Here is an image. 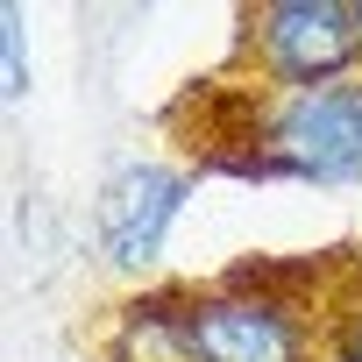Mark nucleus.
<instances>
[{
  "mask_svg": "<svg viewBox=\"0 0 362 362\" xmlns=\"http://www.w3.org/2000/svg\"><path fill=\"white\" fill-rule=\"evenodd\" d=\"M214 142H249L263 163V185H313V192H348L362 185V71L305 93H256L242 78L235 121L206 128L199 149Z\"/></svg>",
  "mask_w": 362,
  "mask_h": 362,
  "instance_id": "f257e3e1",
  "label": "nucleus"
},
{
  "mask_svg": "<svg viewBox=\"0 0 362 362\" xmlns=\"http://www.w3.org/2000/svg\"><path fill=\"white\" fill-rule=\"evenodd\" d=\"M177 362H327L320 305L270 291V284H249L235 270L214 284H185Z\"/></svg>",
  "mask_w": 362,
  "mask_h": 362,
  "instance_id": "f03ea898",
  "label": "nucleus"
},
{
  "mask_svg": "<svg viewBox=\"0 0 362 362\" xmlns=\"http://www.w3.org/2000/svg\"><path fill=\"white\" fill-rule=\"evenodd\" d=\"M206 177L192 170V156H128L100 177L93 192V249L114 277H128L135 291L156 284L163 256H170V235L185 228L192 214V192Z\"/></svg>",
  "mask_w": 362,
  "mask_h": 362,
  "instance_id": "7ed1b4c3",
  "label": "nucleus"
},
{
  "mask_svg": "<svg viewBox=\"0 0 362 362\" xmlns=\"http://www.w3.org/2000/svg\"><path fill=\"white\" fill-rule=\"evenodd\" d=\"M242 78L256 93H305L362 71L355 0H256L235 29Z\"/></svg>",
  "mask_w": 362,
  "mask_h": 362,
  "instance_id": "20e7f679",
  "label": "nucleus"
},
{
  "mask_svg": "<svg viewBox=\"0 0 362 362\" xmlns=\"http://www.w3.org/2000/svg\"><path fill=\"white\" fill-rule=\"evenodd\" d=\"M320 348L327 362H362V263H341L320 298Z\"/></svg>",
  "mask_w": 362,
  "mask_h": 362,
  "instance_id": "39448f33",
  "label": "nucleus"
},
{
  "mask_svg": "<svg viewBox=\"0 0 362 362\" xmlns=\"http://www.w3.org/2000/svg\"><path fill=\"white\" fill-rule=\"evenodd\" d=\"M36 86V64H29V22L22 8H0V93H8V107H22Z\"/></svg>",
  "mask_w": 362,
  "mask_h": 362,
  "instance_id": "423d86ee",
  "label": "nucleus"
},
{
  "mask_svg": "<svg viewBox=\"0 0 362 362\" xmlns=\"http://www.w3.org/2000/svg\"><path fill=\"white\" fill-rule=\"evenodd\" d=\"M355 43H362V0H355Z\"/></svg>",
  "mask_w": 362,
  "mask_h": 362,
  "instance_id": "0eeeda50",
  "label": "nucleus"
}]
</instances>
